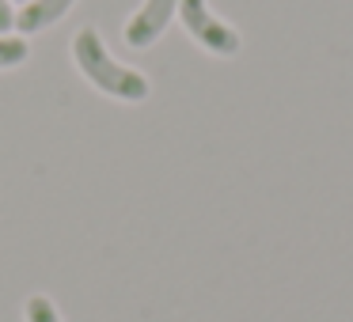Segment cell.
<instances>
[{"label": "cell", "instance_id": "obj_6", "mask_svg": "<svg viewBox=\"0 0 353 322\" xmlns=\"http://www.w3.org/2000/svg\"><path fill=\"white\" fill-rule=\"evenodd\" d=\"M23 319L27 322H61V314H57V307L50 296H31L23 307Z\"/></svg>", "mask_w": 353, "mask_h": 322}, {"label": "cell", "instance_id": "obj_8", "mask_svg": "<svg viewBox=\"0 0 353 322\" xmlns=\"http://www.w3.org/2000/svg\"><path fill=\"white\" fill-rule=\"evenodd\" d=\"M19 4H27V0H19Z\"/></svg>", "mask_w": 353, "mask_h": 322}, {"label": "cell", "instance_id": "obj_2", "mask_svg": "<svg viewBox=\"0 0 353 322\" xmlns=\"http://www.w3.org/2000/svg\"><path fill=\"white\" fill-rule=\"evenodd\" d=\"M179 19H183L186 34H190L198 46H205L216 57H236L239 54V34L236 27L221 23V19L209 12L205 0H179Z\"/></svg>", "mask_w": 353, "mask_h": 322}, {"label": "cell", "instance_id": "obj_1", "mask_svg": "<svg viewBox=\"0 0 353 322\" xmlns=\"http://www.w3.org/2000/svg\"><path fill=\"white\" fill-rule=\"evenodd\" d=\"M72 61H77L80 76L92 87H99L103 95H110V99L145 103L148 92H152L145 72H137V69H130V65L110 57V50L103 46V34L95 27H80L77 31V39H72Z\"/></svg>", "mask_w": 353, "mask_h": 322}, {"label": "cell", "instance_id": "obj_3", "mask_svg": "<svg viewBox=\"0 0 353 322\" xmlns=\"http://www.w3.org/2000/svg\"><path fill=\"white\" fill-rule=\"evenodd\" d=\"M175 12H179V0H145V4L130 16V23H125V42H130L133 50H148L163 31H168Z\"/></svg>", "mask_w": 353, "mask_h": 322}, {"label": "cell", "instance_id": "obj_7", "mask_svg": "<svg viewBox=\"0 0 353 322\" xmlns=\"http://www.w3.org/2000/svg\"><path fill=\"white\" fill-rule=\"evenodd\" d=\"M16 27V12H12V0H0V34H8Z\"/></svg>", "mask_w": 353, "mask_h": 322}, {"label": "cell", "instance_id": "obj_4", "mask_svg": "<svg viewBox=\"0 0 353 322\" xmlns=\"http://www.w3.org/2000/svg\"><path fill=\"white\" fill-rule=\"evenodd\" d=\"M72 4H77V0H27L23 8L16 12V31L23 34V39H31V34L54 27L57 19H65L72 12Z\"/></svg>", "mask_w": 353, "mask_h": 322}, {"label": "cell", "instance_id": "obj_5", "mask_svg": "<svg viewBox=\"0 0 353 322\" xmlns=\"http://www.w3.org/2000/svg\"><path fill=\"white\" fill-rule=\"evenodd\" d=\"M27 57H31V46L23 34H0V69H16Z\"/></svg>", "mask_w": 353, "mask_h": 322}]
</instances>
